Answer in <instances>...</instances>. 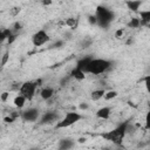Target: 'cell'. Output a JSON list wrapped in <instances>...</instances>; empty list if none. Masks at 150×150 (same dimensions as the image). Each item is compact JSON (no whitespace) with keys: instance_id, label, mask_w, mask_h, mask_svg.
Instances as JSON below:
<instances>
[{"instance_id":"obj_1","label":"cell","mask_w":150,"mask_h":150,"mask_svg":"<svg viewBox=\"0 0 150 150\" xmlns=\"http://www.w3.org/2000/svg\"><path fill=\"white\" fill-rule=\"evenodd\" d=\"M128 127H129V123L123 122V123L118 124L116 128H114L112 130L103 134L102 137L109 142H112L116 145H120V144H122V142H123V139L128 132Z\"/></svg>"},{"instance_id":"obj_32","label":"cell","mask_w":150,"mask_h":150,"mask_svg":"<svg viewBox=\"0 0 150 150\" xmlns=\"http://www.w3.org/2000/svg\"><path fill=\"white\" fill-rule=\"evenodd\" d=\"M149 136H150V129H149Z\"/></svg>"},{"instance_id":"obj_14","label":"cell","mask_w":150,"mask_h":150,"mask_svg":"<svg viewBox=\"0 0 150 150\" xmlns=\"http://www.w3.org/2000/svg\"><path fill=\"white\" fill-rule=\"evenodd\" d=\"M54 93H55L54 88H52V87H43L40 90V97L42 100H45V101H48V100H50L54 96Z\"/></svg>"},{"instance_id":"obj_5","label":"cell","mask_w":150,"mask_h":150,"mask_svg":"<svg viewBox=\"0 0 150 150\" xmlns=\"http://www.w3.org/2000/svg\"><path fill=\"white\" fill-rule=\"evenodd\" d=\"M40 82H41L40 80L39 81H26L20 86L19 93L22 94L27 98V101H32L36 94V89L40 86Z\"/></svg>"},{"instance_id":"obj_31","label":"cell","mask_w":150,"mask_h":150,"mask_svg":"<svg viewBox=\"0 0 150 150\" xmlns=\"http://www.w3.org/2000/svg\"><path fill=\"white\" fill-rule=\"evenodd\" d=\"M42 4L43 5H50L52 4V0H42Z\"/></svg>"},{"instance_id":"obj_8","label":"cell","mask_w":150,"mask_h":150,"mask_svg":"<svg viewBox=\"0 0 150 150\" xmlns=\"http://www.w3.org/2000/svg\"><path fill=\"white\" fill-rule=\"evenodd\" d=\"M59 120V114L56 111H46L40 116L39 122L41 124H50L53 122H57Z\"/></svg>"},{"instance_id":"obj_29","label":"cell","mask_w":150,"mask_h":150,"mask_svg":"<svg viewBox=\"0 0 150 150\" xmlns=\"http://www.w3.org/2000/svg\"><path fill=\"white\" fill-rule=\"evenodd\" d=\"M123 33H124V29L120 28L118 30H116V33H115V36H116V38H121V36L123 35Z\"/></svg>"},{"instance_id":"obj_27","label":"cell","mask_w":150,"mask_h":150,"mask_svg":"<svg viewBox=\"0 0 150 150\" xmlns=\"http://www.w3.org/2000/svg\"><path fill=\"white\" fill-rule=\"evenodd\" d=\"M8 97H9V93L5 91V93H2V95H1V101H2V102H6Z\"/></svg>"},{"instance_id":"obj_17","label":"cell","mask_w":150,"mask_h":150,"mask_svg":"<svg viewBox=\"0 0 150 150\" xmlns=\"http://www.w3.org/2000/svg\"><path fill=\"white\" fill-rule=\"evenodd\" d=\"M104 94H105V90L104 89H95L91 91L90 94V98L93 101H100L101 98L104 97Z\"/></svg>"},{"instance_id":"obj_30","label":"cell","mask_w":150,"mask_h":150,"mask_svg":"<svg viewBox=\"0 0 150 150\" xmlns=\"http://www.w3.org/2000/svg\"><path fill=\"white\" fill-rule=\"evenodd\" d=\"M62 45H63V41H57V42H55L52 47H53V48H60Z\"/></svg>"},{"instance_id":"obj_7","label":"cell","mask_w":150,"mask_h":150,"mask_svg":"<svg viewBox=\"0 0 150 150\" xmlns=\"http://www.w3.org/2000/svg\"><path fill=\"white\" fill-rule=\"evenodd\" d=\"M40 116H41V112L38 108L35 107H30V108H27L25 109L21 114H20V117L25 121V122H36L40 120Z\"/></svg>"},{"instance_id":"obj_26","label":"cell","mask_w":150,"mask_h":150,"mask_svg":"<svg viewBox=\"0 0 150 150\" xmlns=\"http://www.w3.org/2000/svg\"><path fill=\"white\" fill-rule=\"evenodd\" d=\"M91 42H93L91 40H87V39H84V40L82 41V43H81V47H82V48H88V47L91 45Z\"/></svg>"},{"instance_id":"obj_33","label":"cell","mask_w":150,"mask_h":150,"mask_svg":"<svg viewBox=\"0 0 150 150\" xmlns=\"http://www.w3.org/2000/svg\"><path fill=\"white\" fill-rule=\"evenodd\" d=\"M148 28H150V25H149V26H148Z\"/></svg>"},{"instance_id":"obj_16","label":"cell","mask_w":150,"mask_h":150,"mask_svg":"<svg viewBox=\"0 0 150 150\" xmlns=\"http://www.w3.org/2000/svg\"><path fill=\"white\" fill-rule=\"evenodd\" d=\"M26 102H27V98H26L22 94H20V93L13 98V104H14V107L18 108V109H22V108L25 107Z\"/></svg>"},{"instance_id":"obj_18","label":"cell","mask_w":150,"mask_h":150,"mask_svg":"<svg viewBox=\"0 0 150 150\" xmlns=\"http://www.w3.org/2000/svg\"><path fill=\"white\" fill-rule=\"evenodd\" d=\"M14 32H13L12 28H4V29H1V32H0V40H1V42H4L5 40H8V38Z\"/></svg>"},{"instance_id":"obj_22","label":"cell","mask_w":150,"mask_h":150,"mask_svg":"<svg viewBox=\"0 0 150 150\" xmlns=\"http://www.w3.org/2000/svg\"><path fill=\"white\" fill-rule=\"evenodd\" d=\"M143 83H144V87L149 94V97H150V75H146L144 79H143Z\"/></svg>"},{"instance_id":"obj_12","label":"cell","mask_w":150,"mask_h":150,"mask_svg":"<svg viewBox=\"0 0 150 150\" xmlns=\"http://www.w3.org/2000/svg\"><path fill=\"white\" fill-rule=\"evenodd\" d=\"M91 59H93L91 55L83 56V57H81V59H79V60L76 61V64H75V66L79 67V68H81V69H82L83 71H86V74H87V68H88V66H89Z\"/></svg>"},{"instance_id":"obj_23","label":"cell","mask_w":150,"mask_h":150,"mask_svg":"<svg viewBox=\"0 0 150 150\" xmlns=\"http://www.w3.org/2000/svg\"><path fill=\"white\" fill-rule=\"evenodd\" d=\"M88 22L91 25V26H97V18L95 14H90L88 15Z\"/></svg>"},{"instance_id":"obj_6","label":"cell","mask_w":150,"mask_h":150,"mask_svg":"<svg viewBox=\"0 0 150 150\" xmlns=\"http://www.w3.org/2000/svg\"><path fill=\"white\" fill-rule=\"evenodd\" d=\"M49 41H50V36L45 29H39L32 35V43L34 47H41Z\"/></svg>"},{"instance_id":"obj_20","label":"cell","mask_w":150,"mask_h":150,"mask_svg":"<svg viewBox=\"0 0 150 150\" xmlns=\"http://www.w3.org/2000/svg\"><path fill=\"white\" fill-rule=\"evenodd\" d=\"M117 95H118V93H117L116 90H109V91H105V94H104V100H107V101L112 100V98L117 97Z\"/></svg>"},{"instance_id":"obj_21","label":"cell","mask_w":150,"mask_h":150,"mask_svg":"<svg viewBox=\"0 0 150 150\" xmlns=\"http://www.w3.org/2000/svg\"><path fill=\"white\" fill-rule=\"evenodd\" d=\"M66 25L74 29V28H76V26H77V19H75V18H68V19L66 20Z\"/></svg>"},{"instance_id":"obj_11","label":"cell","mask_w":150,"mask_h":150,"mask_svg":"<svg viewBox=\"0 0 150 150\" xmlns=\"http://www.w3.org/2000/svg\"><path fill=\"white\" fill-rule=\"evenodd\" d=\"M142 4H143L142 0H125V6L128 7L129 11H131L134 13L139 12V8H141Z\"/></svg>"},{"instance_id":"obj_2","label":"cell","mask_w":150,"mask_h":150,"mask_svg":"<svg viewBox=\"0 0 150 150\" xmlns=\"http://www.w3.org/2000/svg\"><path fill=\"white\" fill-rule=\"evenodd\" d=\"M95 15L97 18V26L101 28H104V29L110 27L111 22L114 21V18H115L114 12L103 5H100L96 7Z\"/></svg>"},{"instance_id":"obj_10","label":"cell","mask_w":150,"mask_h":150,"mask_svg":"<svg viewBox=\"0 0 150 150\" xmlns=\"http://www.w3.org/2000/svg\"><path fill=\"white\" fill-rule=\"evenodd\" d=\"M69 76H70L71 79H75L76 81H83V80L86 79V71H83L81 68H79V67L75 66V67L70 70Z\"/></svg>"},{"instance_id":"obj_4","label":"cell","mask_w":150,"mask_h":150,"mask_svg":"<svg viewBox=\"0 0 150 150\" xmlns=\"http://www.w3.org/2000/svg\"><path fill=\"white\" fill-rule=\"evenodd\" d=\"M83 118V116L77 112V111H68L64 114V116L62 118H60L57 122H56V125L55 128L56 129H66V128H69L71 125H74L75 123H77L79 121H81Z\"/></svg>"},{"instance_id":"obj_13","label":"cell","mask_w":150,"mask_h":150,"mask_svg":"<svg viewBox=\"0 0 150 150\" xmlns=\"http://www.w3.org/2000/svg\"><path fill=\"white\" fill-rule=\"evenodd\" d=\"M111 115V108L110 107H101L100 109H97L96 111V117L101 118V120H109Z\"/></svg>"},{"instance_id":"obj_28","label":"cell","mask_w":150,"mask_h":150,"mask_svg":"<svg viewBox=\"0 0 150 150\" xmlns=\"http://www.w3.org/2000/svg\"><path fill=\"white\" fill-rule=\"evenodd\" d=\"M79 108H80L81 110H88V109H89V104L83 102V103H81V104L79 105Z\"/></svg>"},{"instance_id":"obj_19","label":"cell","mask_w":150,"mask_h":150,"mask_svg":"<svg viewBox=\"0 0 150 150\" xmlns=\"http://www.w3.org/2000/svg\"><path fill=\"white\" fill-rule=\"evenodd\" d=\"M139 26H142L139 18H131L130 21L128 22V27H130V28H138Z\"/></svg>"},{"instance_id":"obj_25","label":"cell","mask_w":150,"mask_h":150,"mask_svg":"<svg viewBox=\"0 0 150 150\" xmlns=\"http://www.w3.org/2000/svg\"><path fill=\"white\" fill-rule=\"evenodd\" d=\"M145 128L149 130L150 129V109L148 110V112L145 114Z\"/></svg>"},{"instance_id":"obj_15","label":"cell","mask_w":150,"mask_h":150,"mask_svg":"<svg viewBox=\"0 0 150 150\" xmlns=\"http://www.w3.org/2000/svg\"><path fill=\"white\" fill-rule=\"evenodd\" d=\"M139 19H141V23L142 26L146 27L150 25V9H145V11H139Z\"/></svg>"},{"instance_id":"obj_24","label":"cell","mask_w":150,"mask_h":150,"mask_svg":"<svg viewBox=\"0 0 150 150\" xmlns=\"http://www.w3.org/2000/svg\"><path fill=\"white\" fill-rule=\"evenodd\" d=\"M8 59H9V53H8V52H5V53H4V55L1 56V66H2V67L7 63Z\"/></svg>"},{"instance_id":"obj_9","label":"cell","mask_w":150,"mask_h":150,"mask_svg":"<svg viewBox=\"0 0 150 150\" xmlns=\"http://www.w3.org/2000/svg\"><path fill=\"white\" fill-rule=\"evenodd\" d=\"M75 146V141L73 138H61L57 143V149L60 150H69V149H73Z\"/></svg>"},{"instance_id":"obj_3","label":"cell","mask_w":150,"mask_h":150,"mask_svg":"<svg viewBox=\"0 0 150 150\" xmlns=\"http://www.w3.org/2000/svg\"><path fill=\"white\" fill-rule=\"evenodd\" d=\"M111 67H112V61L107 59H101V57H93L87 68V74L101 75L108 71Z\"/></svg>"}]
</instances>
